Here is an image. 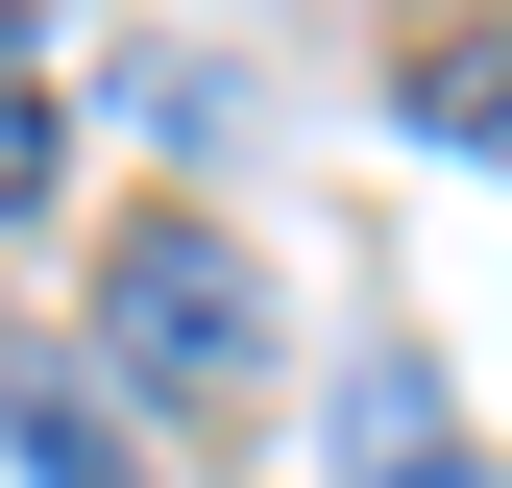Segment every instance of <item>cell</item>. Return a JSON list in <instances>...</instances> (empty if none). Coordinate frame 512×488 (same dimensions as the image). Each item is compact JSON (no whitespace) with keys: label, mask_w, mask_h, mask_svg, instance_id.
Listing matches in <instances>:
<instances>
[{"label":"cell","mask_w":512,"mask_h":488,"mask_svg":"<svg viewBox=\"0 0 512 488\" xmlns=\"http://www.w3.org/2000/svg\"><path fill=\"white\" fill-rule=\"evenodd\" d=\"M415 122H439V147H512V25H439L415 49Z\"/></svg>","instance_id":"4"},{"label":"cell","mask_w":512,"mask_h":488,"mask_svg":"<svg viewBox=\"0 0 512 488\" xmlns=\"http://www.w3.org/2000/svg\"><path fill=\"white\" fill-rule=\"evenodd\" d=\"M49 196V74H25V0H0V220Z\"/></svg>","instance_id":"5"},{"label":"cell","mask_w":512,"mask_h":488,"mask_svg":"<svg viewBox=\"0 0 512 488\" xmlns=\"http://www.w3.org/2000/svg\"><path fill=\"white\" fill-rule=\"evenodd\" d=\"M0 464L25 488H147V440H122L98 391H0Z\"/></svg>","instance_id":"3"},{"label":"cell","mask_w":512,"mask_h":488,"mask_svg":"<svg viewBox=\"0 0 512 488\" xmlns=\"http://www.w3.org/2000/svg\"><path fill=\"white\" fill-rule=\"evenodd\" d=\"M342 488H488V440L439 415V366H366L342 391Z\"/></svg>","instance_id":"2"},{"label":"cell","mask_w":512,"mask_h":488,"mask_svg":"<svg viewBox=\"0 0 512 488\" xmlns=\"http://www.w3.org/2000/svg\"><path fill=\"white\" fill-rule=\"evenodd\" d=\"M98 342L147 366V391H244V366H269V269H244L220 220H122L98 244Z\"/></svg>","instance_id":"1"}]
</instances>
